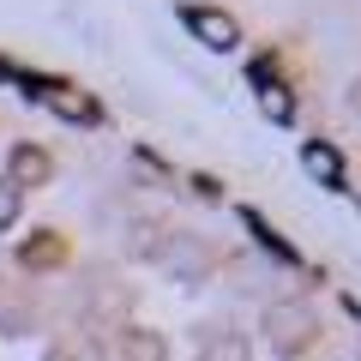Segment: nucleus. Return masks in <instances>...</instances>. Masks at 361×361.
Here are the masks:
<instances>
[{"mask_svg":"<svg viewBox=\"0 0 361 361\" xmlns=\"http://www.w3.org/2000/svg\"><path fill=\"white\" fill-rule=\"evenodd\" d=\"M265 337L277 355H301V349L319 337V319H313L307 301H271L265 307Z\"/></svg>","mask_w":361,"mask_h":361,"instance_id":"nucleus-1","label":"nucleus"},{"mask_svg":"<svg viewBox=\"0 0 361 361\" xmlns=\"http://www.w3.org/2000/svg\"><path fill=\"white\" fill-rule=\"evenodd\" d=\"M349 109H355V115H361V78H355V85H349Z\"/></svg>","mask_w":361,"mask_h":361,"instance_id":"nucleus-10","label":"nucleus"},{"mask_svg":"<svg viewBox=\"0 0 361 361\" xmlns=\"http://www.w3.org/2000/svg\"><path fill=\"white\" fill-rule=\"evenodd\" d=\"M301 169H307L319 187H337V180H343V157H337V145H325V139H313L307 151H301Z\"/></svg>","mask_w":361,"mask_h":361,"instance_id":"nucleus-5","label":"nucleus"},{"mask_svg":"<svg viewBox=\"0 0 361 361\" xmlns=\"http://www.w3.org/2000/svg\"><path fill=\"white\" fill-rule=\"evenodd\" d=\"M18 217V193H13V180H0V229Z\"/></svg>","mask_w":361,"mask_h":361,"instance_id":"nucleus-9","label":"nucleus"},{"mask_svg":"<svg viewBox=\"0 0 361 361\" xmlns=\"http://www.w3.org/2000/svg\"><path fill=\"white\" fill-rule=\"evenodd\" d=\"M6 180H13V187H37V180H49V151H37V145H13V157H6Z\"/></svg>","mask_w":361,"mask_h":361,"instance_id":"nucleus-4","label":"nucleus"},{"mask_svg":"<svg viewBox=\"0 0 361 361\" xmlns=\"http://www.w3.org/2000/svg\"><path fill=\"white\" fill-rule=\"evenodd\" d=\"M127 361H169V343L157 331H133L127 337Z\"/></svg>","mask_w":361,"mask_h":361,"instance_id":"nucleus-8","label":"nucleus"},{"mask_svg":"<svg viewBox=\"0 0 361 361\" xmlns=\"http://www.w3.org/2000/svg\"><path fill=\"white\" fill-rule=\"evenodd\" d=\"M253 349H247V337L241 331H211V343H205V361H247Z\"/></svg>","mask_w":361,"mask_h":361,"instance_id":"nucleus-7","label":"nucleus"},{"mask_svg":"<svg viewBox=\"0 0 361 361\" xmlns=\"http://www.w3.org/2000/svg\"><path fill=\"white\" fill-rule=\"evenodd\" d=\"M49 109H54L61 121H73V127H97V121H103L97 97H85L78 85H54V90H49Z\"/></svg>","mask_w":361,"mask_h":361,"instance_id":"nucleus-3","label":"nucleus"},{"mask_svg":"<svg viewBox=\"0 0 361 361\" xmlns=\"http://www.w3.org/2000/svg\"><path fill=\"white\" fill-rule=\"evenodd\" d=\"M0 85H6V66H0Z\"/></svg>","mask_w":361,"mask_h":361,"instance_id":"nucleus-11","label":"nucleus"},{"mask_svg":"<svg viewBox=\"0 0 361 361\" xmlns=\"http://www.w3.org/2000/svg\"><path fill=\"white\" fill-rule=\"evenodd\" d=\"M187 30H193L205 49H235V42H241L235 18H229V13H217V6H187Z\"/></svg>","mask_w":361,"mask_h":361,"instance_id":"nucleus-2","label":"nucleus"},{"mask_svg":"<svg viewBox=\"0 0 361 361\" xmlns=\"http://www.w3.org/2000/svg\"><path fill=\"white\" fill-rule=\"evenodd\" d=\"M259 109H265V121H277V127H289V121H295V97H289L283 85H271L265 73H259Z\"/></svg>","mask_w":361,"mask_h":361,"instance_id":"nucleus-6","label":"nucleus"}]
</instances>
